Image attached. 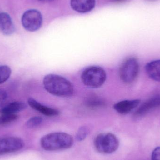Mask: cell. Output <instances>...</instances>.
I'll use <instances>...</instances> for the list:
<instances>
[{
    "mask_svg": "<svg viewBox=\"0 0 160 160\" xmlns=\"http://www.w3.org/2000/svg\"><path fill=\"white\" fill-rule=\"evenodd\" d=\"M43 85L48 92L57 97H70L74 93L72 83L59 75L49 74L45 76Z\"/></svg>",
    "mask_w": 160,
    "mask_h": 160,
    "instance_id": "1",
    "label": "cell"
},
{
    "mask_svg": "<svg viewBox=\"0 0 160 160\" xmlns=\"http://www.w3.org/2000/svg\"><path fill=\"white\" fill-rule=\"evenodd\" d=\"M139 70L138 60L134 57L128 58L122 63L119 68L120 79L126 83H131L138 77Z\"/></svg>",
    "mask_w": 160,
    "mask_h": 160,
    "instance_id": "5",
    "label": "cell"
},
{
    "mask_svg": "<svg viewBox=\"0 0 160 160\" xmlns=\"http://www.w3.org/2000/svg\"><path fill=\"white\" fill-rule=\"evenodd\" d=\"M28 103L32 109L43 114L44 115L53 117L56 116L59 114V112L58 110L43 105L32 98H29Z\"/></svg>",
    "mask_w": 160,
    "mask_h": 160,
    "instance_id": "11",
    "label": "cell"
},
{
    "mask_svg": "<svg viewBox=\"0 0 160 160\" xmlns=\"http://www.w3.org/2000/svg\"><path fill=\"white\" fill-rule=\"evenodd\" d=\"M23 140L17 137H6L0 139V156L19 151L24 147Z\"/></svg>",
    "mask_w": 160,
    "mask_h": 160,
    "instance_id": "7",
    "label": "cell"
},
{
    "mask_svg": "<svg viewBox=\"0 0 160 160\" xmlns=\"http://www.w3.org/2000/svg\"><path fill=\"white\" fill-rule=\"evenodd\" d=\"M27 106L22 102L15 101L6 104L0 109V113L16 114L23 111L27 108Z\"/></svg>",
    "mask_w": 160,
    "mask_h": 160,
    "instance_id": "14",
    "label": "cell"
},
{
    "mask_svg": "<svg viewBox=\"0 0 160 160\" xmlns=\"http://www.w3.org/2000/svg\"><path fill=\"white\" fill-rule=\"evenodd\" d=\"M97 151L102 154H110L115 152L119 147L117 137L112 133H101L97 135L94 141Z\"/></svg>",
    "mask_w": 160,
    "mask_h": 160,
    "instance_id": "4",
    "label": "cell"
},
{
    "mask_svg": "<svg viewBox=\"0 0 160 160\" xmlns=\"http://www.w3.org/2000/svg\"><path fill=\"white\" fill-rule=\"evenodd\" d=\"M11 70L9 67L3 65L0 66V84L6 82L10 77Z\"/></svg>",
    "mask_w": 160,
    "mask_h": 160,
    "instance_id": "16",
    "label": "cell"
},
{
    "mask_svg": "<svg viewBox=\"0 0 160 160\" xmlns=\"http://www.w3.org/2000/svg\"><path fill=\"white\" fill-rule=\"evenodd\" d=\"M145 70L150 78L157 82H160V60L148 63L145 66Z\"/></svg>",
    "mask_w": 160,
    "mask_h": 160,
    "instance_id": "13",
    "label": "cell"
},
{
    "mask_svg": "<svg viewBox=\"0 0 160 160\" xmlns=\"http://www.w3.org/2000/svg\"><path fill=\"white\" fill-rule=\"evenodd\" d=\"M0 31L5 35H10L15 31L12 19L8 14L5 12L0 13Z\"/></svg>",
    "mask_w": 160,
    "mask_h": 160,
    "instance_id": "12",
    "label": "cell"
},
{
    "mask_svg": "<svg viewBox=\"0 0 160 160\" xmlns=\"http://www.w3.org/2000/svg\"><path fill=\"white\" fill-rule=\"evenodd\" d=\"M114 1H118V2H121V1H123L124 0H114Z\"/></svg>",
    "mask_w": 160,
    "mask_h": 160,
    "instance_id": "22",
    "label": "cell"
},
{
    "mask_svg": "<svg viewBox=\"0 0 160 160\" xmlns=\"http://www.w3.org/2000/svg\"><path fill=\"white\" fill-rule=\"evenodd\" d=\"M74 144V139L68 133L53 132L43 136L40 140L42 148L47 151H54L68 149Z\"/></svg>",
    "mask_w": 160,
    "mask_h": 160,
    "instance_id": "2",
    "label": "cell"
},
{
    "mask_svg": "<svg viewBox=\"0 0 160 160\" xmlns=\"http://www.w3.org/2000/svg\"><path fill=\"white\" fill-rule=\"evenodd\" d=\"M70 5L73 10L80 13L92 11L96 5V0H70Z\"/></svg>",
    "mask_w": 160,
    "mask_h": 160,
    "instance_id": "10",
    "label": "cell"
},
{
    "mask_svg": "<svg viewBox=\"0 0 160 160\" xmlns=\"http://www.w3.org/2000/svg\"><path fill=\"white\" fill-rule=\"evenodd\" d=\"M8 100L7 92L3 88H0V108H2L7 104Z\"/></svg>",
    "mask_w": 160,
    "mask_h": 160,
    "instance_id": "20",
    "label": "cell"
},
{
    "mask_svg": "<svg viewBox=\"0 0 160 160\" xmlns=\"http://www.w3.org/2000/svg\"><path fill=\"white\" fill-rule=\"evenodd\" d=\"M43 122V118L41 117L35 116L31 118L26 122V125L28 128H32L41 125Z\"/></svg>",
    "mask_w": 160,
    "mask_h": 160,
    "instance_id": "17",
    "label": "cell"
},
{
    "mask_svg": "<svg viewBox=\"0 0 160 160\" xmlns=\"http://www.w3.org/2000/svg\"><path fill=\"white\" fill-rule=\"evenodd\" d=\"M141 102L139 99L126 100L121 101L114 104V109L117 112L122 115H126L137 107Z\"/></svg>",
    "mask_w": 160,
    "mask_h": 160,
    "instance_id": "9",
    "label": "cell"
},
{
    "mask_svg": "<svg viewBox=\"0 0 160 160\" xmlns=\"http://www.w3.org/2000/svg\"><path fill=\"white\" fill-rule=\"evenodd\" d=\"M81 79L83 83L87 87L98 88L105 82L106 79V72L100 67H89L82 72Z\"/></svg>",
    "mask_w": 160,
    "mask_h": 160,
    "instance_id": "3",
    "label": "cell"
},
{
    "mask_svg": "<svg viewBox=\"0 0 160 160\" xmlns=\"http://www.w3.org/2000/svg\"><path fill=\"white\" fill-rule=\"evenodd\" d=\"M18 116L16 114H4L0 116V125H5L16 121Z\"/></svg>",
    "mask_w": 160,
    "mask_h": 160,
    "instance_id": "15",
    "label": "cell"
},
{
    "mask_svg": "<svg viewBox=\"0 0 160 160\" xmlns=\"http://www.w3.org/2000/svg\"><path fill=\"white\" fill-rule=\"evenodd\" d=\"M160 107V95H156L145 102L135 112L136 117L144 116L150 111Z\"/></svg>",
    "mask_w": 160,
    "mask_h": 160,
    "instance_id": "8",
    "label": "cell"
},
{
    "mask_svg": "<svg viewBox=\"0 0 160 160\" xmlns=\"http://www.w3.org/2000/svg\"><path fill=\"white\" fill-rule=\"evenodd\" d=\"M151 160H160V147L153 150L151 156Z\"/></svg>",
    "mask_w": 160,
    "mask_h": 160,
    "instance_id": "21",
    "label": "cell"
},
{
    "mask_svg": "<svg viewBox=\"0 0 160 160\" xmlns=\"http://www.w3.org/2000/svg\"><path fill=\"white\" fill-rule=\"evenodd\" d=\"M43 18L41 13L37 9H32L24 12L22 18V23L23 28L29 31L34 32L41 28Z\"/></svg>",
    "mask_w": 160,
    "mask_h": 160,
    "instance_id": "6",
    "label": "cell"
},
{
    "mask_svg": "<svg viewBox=\"0 0 160 160\" xmlns=\"http://www.w3.org/2000/svg\"><path fill=\"white\" fill-rule=\"evenodd\" d=\"M86 103L88 106H89L90 107H96V106L103 105L104 102L98 98H96V97H92L87 100Z\"/></svg>",
    "mask_w": 160,
    "mask_h": 160,
    "instance_id": "19",
    "label": "cell"
},
{
    "mask_svg": "<svg viewBox=\"0 0 160 160\" xmlns=\"http://www.w3.org/2000/svg\"><path fill=\"white\" fill-rule=\"evenodd\" d=\"M88 131V129L86 127L83 126L81 127L77 132L76 139L79 142L83 141L87 136Z\"/></svg>",
    "mask_w": 160,
    "mask_h": 160,
    "instance_id": "18",
    "label": "cell"
}]
</instances>
